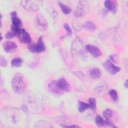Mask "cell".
<instances>
[{
    "instance_id": "27",
    "label": "cell",
    "mask_w": 128,
    "mask_h": 128,
    "mask_svg": "<svg viewBox=\"0 0 128 128\" xmlns=\"http://www.w3.org/2000/svg\"><path fill=\"white\" fill-rule=\"evenodd\" d=\"M0 64L1 66H2V67H6L7 66L6 60L2 56H1L0 57Z\"/></svg>"
},
{
    "instance_id": "10",
    "label": "cell",
    "mask_w": 128,
    "mask_h": 128,
    "mask_svg": "<svg viewBox=\"0 0 128 128\" xmlns=\"http://www.w3.org/2000/svg\"><path fill=\"white\" fill-rule=\"evenodd\" d=\"M83 48V44L82 40L78 38H76L72 45V52L73 54H78L80 52Z\"/></svg>"
},
{
    "instance_id": "6",
    "label": "cell",
    "mask_w": 128,
    "mask_h": 128,
    "mask_svg": "<svg viewBox=\"0 0 128 128\" xmlns=\"http://www.w3.org/2000/svg\"><path fill=\"white\" fill-rule=\"evenodd\" d=\"M36 28L40 30H44L48 28V23L44 17L41 14H38L35 20Z\"/></svg>"
},
{
    "instance_id": "7",
    "label": "cell",
    "mask_w": 128,
    "mask_h": 128,
    "mask_svg": "<svg viewBox=\"0 0 128 128\" xmlns=\"http://www.w3.org/2000/svg\"><path fill=\"white\" fill-rule=\"evenodd\" d=\"M17 36L18 37L19 40L22 43L27 44H28L31 43V37L28 32L24 29L21 28L20 30L18 32Z\"/></svg>"
},
{
    "instance_id": "14",
    "label": "cell",
    "mask_w": 128,
    "mask_h": 128,
    "mask_svg": "<svg viewBox=\"0 0 128 128\" xmlns=\"http://www.w3.org/2000/svg\"><path fill=\"white\" fill-rule=\"evenodd\" d=\"M105 7L110 11L112 12H116L118 8V3L116 0H106L104 2Z\"/></svg>"
},
{
    "instance_id": "12",
    "label": "cell",
    "mask_w": 128,
    "mask_h": 128,
    "mask_svg": "<svg viewBox=\"0 0 128 128\" xmlns=\"http://www.w3.org/2000/svg\"><path fill=\"white\" fill-rule=\"evenodd\" d=\"M48 90L54 96H60L63 94L57 86L56 80H52L48 84Z\"/></svg>"
},
{
    "instance_id": "5",
    "label": "cell",
    "mask_w": 128,
    "mask_h": 128,
    "mask_svg": "<svg viewBox=\"0 0 128 128\" xmlns=\"http://www.w3.org/2000/svg\"><path fill=\"white\" fill-rule=\"evenodd\" d=\"M102 66L108 72L112 75H114L120 70V67L115 66L108 60L103 62Z\"/></svg>"
},
{
    "instance_id": "24",
    "label": "cell",
    "mask_w": 128,
    "mask_h": 128,
    "mask_svg": "<svg viewBox=\"0 0 128 128\" xmlns=\"http://www.w3.org/2000/svg\"><path fill=\"white\" fill-rule=\"evenodd\" d=\"M88 104L89 106V108L92 110H94L96 108V101L94 98H90L88 100Z\"/></svg>"
},
{
    "instance_id": "21",
    "label": "cell",
    "mask_w": 128,
    "mask_h": 128,
    "mask_svg": "<svg viewBox=\"0 0 128 128\" xmlns=\"http://www.w3.org/2000/svg\"><path fill=\"white\" fill-rule=\"evenodd\" d=\"M78 110L80 112H82L89 108L88 104L82 101H78Z\"/></svg>"
},
{
    "instance_id": "26",
    "label": "cell",
    "mask_w": 128,
    "mask_h": 128,
    "mask_svg": "<svg viewBox=\"0 0 128 128\" xmlns=\"http://www.w3.org/2000/svg\"><path fill=\"white\" fill-rule=\"evenodd\" d=\"M73 27L74 28L77 30H80L82 29V26L81 25L80 23L78 22H73Z\"/></svg>"
},
{
    "instance_id": "8",
    "label": "cell",
    "mask_w": 128,
    "mask_h": 128,
    "mask_svg": "<svg viewBox=\"0 0 128 128\" xmlns=\"http://www.w3.org/2000/svg\"><path fill=\"white\" fill-rule=\"evenodd\" d=\"M56 84L60 90L62 92H68L70 90V86L64 78H61L56 81Z\"/></svg>"
},
{
    "instance_id": "1",
    "label": "cell",
    "mask_w": 128,
    "mask_h": 128,
    "mask_svg": "<svg viewBox=\"0 0 128 128\" xmlns=\"http://www.w3.org/2000/svg\"><path fill=\"white\" fill-rule=\"evenodd\" d=\"M12 87L14 91L18 94L22 93L24 88V79L20 73L16 74L12 80Z\"/></svg>"
},
{
    "instance_id": "30",
    "label": "cell",
    "mask_w": 128,
    "mask_h": 128,
    "mask_svg": "<svg viewBox=\"0 0 128 128\" xmlns=\"http://www.w3.org/2000/svg\"><path fill=\"white\" fill-rule=\"evenodd\" d=\"M124 86L126 88H128V81H127V80H126L125 81V82H124Z\"/></svg>"
},
{
    "instance_id": "16",
    "label": "cell",
    "mask_w": 128,
    "mask_h": 128,
    "mask_svg": "<svg viewBox=\"0 0 128 128\" xmlns=\"http://www.w3.org/2000/svg\"><path fill=\"white\" fill-rule=\"evenodd\" d=\"M82 27L89 31H94L96 29V24L90 20L86 21L82 25Z\"/></svg>"
},
{
    "instance_id": "28",
    "label": "cell",
    "mask_w": 128,
    "mask_h": 128,
    "mask_svg": "<svg viewBox=\"0 0 128 128\" xmlns=\"http://www.w3.org/2000/svg\"><path fill=\"white\" fill-rule=\"evenodd\" d=\"M64 28L67 32L66 36H70L72 34V30H71V28H70V26L68 24L65 23L64 24Z\"/></svg>"
},
{
    "instance_id": "2",
    "label": "cell",
    "mask_w": 128,
    "mask_h": 128,
    "mask_svg": "<svg viewBox=\"0 0 128 128\" xmlns=\"http://www.w3.org/2000/svg\"><path fill=\"white\" fill-rule=\"evenodd\" d=\"M42 0H22L20 4L26 10L30 12L37 11L40 8V4H42Z\"/></svg>"
},
{
    "instance_id": "29",
    "label": "cell",
    "mask_w": 128,
    "mask_h": 128,
    "mask_svg": "<svg viewBox=\"0 0 128 128\" xmlns=\"http://www.w3.org/2000/svg\"><path fill=\"white\" fill-rule=\"evenodd\" d=\"M63 127L66 128H79V126H76V125H70V126H64Z\"/></svg>"
},
{
    "instance_id": "19",
    "label": "cell",
    "mask_w": 128,
    "mask_h": 128,
    "mask_svg": "<svg viewBox=\"0 0 128 128\" xmlns=\"http://www.w3.org/2000/svg\"><path fill=\"white\" fill-rule=\"evenodd\" d=\"M23 60L22 58L17 57L13 58L11 61V65L14 67H20L22 65Z\"/></svg>"
},
{
    "instance_id": "25",
    "label": "cell",
    "mask_w": 128,
    "mask_h": 128,
    "mask_svg": "<svg viewBox=\"0 0 128 128\" xmlns=\"http://www.w3.org/2000/svg\"><path fill=\"white\" fill-rule=\"evenodd\" d=\"M16 36H17V32L12 30L8 32L5 35V37L7 39H11Z\"/></svg>"
},
{
    "instance_id": "4",
    "label": "cell",
    "mask_w": 128,
    "mask_h": 128,
    "mask_svg": "<svg viewBox=\"0 0 128 128\" xmlns=\"http://www.w3.org/2000/svg\"><path fill=\"white\" fill-rule=\"evenodd\" d=\"M10 16L12 18V25L11 30L18 32L20 30L22 25V22L20 18L17 16L16 12H12L10 13Z\"/></svg>"
},
{
    "instance_id": "3",
    "label": "cell",
    "mask_w": 128,
    "mask_h": 128,
    "mask_svg": "<svg viewBox=\"0 0 128 128\" xmlns=\"http://www.w3.org/2000/svg\"><path fill=\"white\" fill-rule=\"evenodd\" d=\"M28 50L34 53H40L46 50V46L43 41L42 36H40L36 44H29Z\"/></svg>"
},
{
    "instance_id": "18",
    "label": "cell",
    "mask_w": 128,
    "mask_h": 128,
    "mask_svg": "<svg viewBox=\"0 0 128 128\" xmlns=\"http://www.w3.org/2000/svg\"><path fill=\"white\" fill-rule=\"evenodd\" d=\"M95 124L98 126H104L106 125V120H104V119L100 116H96L94 119Z\"/></svg>"
},
{
    "instance_id": "20",
    "label": "cell",
    "mask_w": 128,
    "mask_h": 128,
    "mask_svg": "<svg viewBox=\"0 0 128 128\" xmlns=\"http://www.w3.org/2000/svg\"><path fill=\"white\" fill-rule=\"evenodd\" d=\"M58 6H59L60 8L61 9L62 11V12L64 14H68L70 13L72 10L69 6L64 4L63 3H62L60 2H58Z\"/></svg>"
},
{
    "instance_id": "22",
    "label": "cell",
    "mask_w": 128,
    "mask_h": 128,
    "mask_svg": "<svg viewBox=\"0 0 128 128\" xmlns=\"http://www.w3.org/2000/svg\"><path fill=\"white\" fill-rule=\"evenodd\" d=\"M109 95L110 96L111 98L114 102L118 100V96L117 92L114 90H110L108 92Z\"/></svg>"
},
{
    "instance_id": "15",
    "label": "cell",
    "mask_w": 128,
    "mask_h": 128,
    "mask_svg": "<svg viewBox=\"0 0 128 128\" xmlns=\"http://www.w3.org/2000/svg\"><path fill=\"white\" fill-rule=\"evenodd\" d=\"M108 88V86H106V84H100L98 85L96 88H94V92L98 96L101 95L102 94H103Z\"/></svg>"
},
{
    "instance_id": "9",
    "label": "cell",
    "mask_w": 128,
    "mask_h": 128,
    "mask_svg": "<svg viewBox=\"0 0 128 128\" xmlns=\"http://www.w3.org/2000/svg\"><path fill=\"white\" fill-rule=\"evenodd\" d=\"M88 2L86 1H80L77 6L74 12V16L76 18H80L86 12V6Z\"/></svg>"
},
{
    "instance_id": "13",
    "label": "cell",
    "mask_w": 128,
    "mask_h": 128,
    "mask_svg": "<svg viewBox=\"0 0 128 128\" xmlns=\"http://www.w3.org/2000/svg\"><path fill=\"white\" fill-rule=\"evenodd\" d=\"M4 50L8 53H11L15 51L17 48V45L15 42L12 41H6L3 44Z\"/></svg>"
},
{
    "instance_id": "11",
    "label": "cell",
    "mask_w": 128,
    "mask_h": 128,
    "mask_svg": "<svg viewBox=\"0 0 128 128\" xmlns=\"http://www.w3.org/2000/svg\"><path fill=\"white\" fill-rule=\"evenodd\" d=\"M86 49L92 56L94 58H98L102 54L101 50L97 46L94 45L88 44L86 46Z\"/></svg>"
},
{
    "instance_id": "17",
    "label": "cell",
    "mask_w": 128,
    "mask_h": 128,
    "mask_svg": "<svg viewBox=\"0 0 128 128\" xmlns=\"http://www.w3.org/2000/svg\"><path fill=\"white\" fill-rule=\"evenodd\" d=\"M102 75L101 71L98 68H94L92 69L90 72V76L94 79L99 78Z\"/></svg>"
},
{
    "instance_id": "23",
    "label": "cell",
    "mask_w": 128,
    "mask_h": 128,
    "mask_svg": "<svg viewBox=\"0 0 128 128\" xmlns=\"http://www.w3.org/2000/svg\"><path fill=\"white\" fill-rule=\"evenodd\" d=\"M102 114L106 120H110V119L112 117V112L111 110L108 108L104 111Z\"/></svg>"
}]
</instances>
